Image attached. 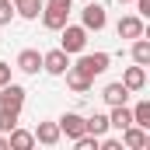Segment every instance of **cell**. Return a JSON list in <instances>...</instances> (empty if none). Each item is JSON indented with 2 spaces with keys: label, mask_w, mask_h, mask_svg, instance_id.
Returning a JSON list of instances; mask_svg holds the SVG:
<instances>
[{
  "label": "cell",
  "mask_w": 150,
  "mask_h": 150,
  "mask_svg": "<svg viewBox=\"0 0 150 150\" xmlns=\"http://www.w3.org/2000/svg\"><path fill=\"white\" fill-rule=\"evenodd\" d=\"M108 63H112V56L108 52H77V63H70L77 74H84V77H101L105 70H108Z\"/></svg>",
  "instance_id": "obj_1"
},
{
  "label": "cell",
  "mask_w": 150,
  "mask_h": 150,
  "mask_svg": "<svg viewBox=\"0 0 150 150\" xmlns=\"http://www.w3.org/2000/svg\"><path fill=\"white\" fill-rule=\"evenodd\" d=\"M59 49L63 52H70V56H77V52H84L87 49V28L84 25H63L59 28Z\"/></svg>",
  "instance_id": "obj_2"
},
{
  "label": "cell",
  "mask_w": 150,
  "mask_h": 150,
  "mask_svg": "<svg viewBox=\"0 0 150 150\" xmlns=\"http://www.w3.org/2000/svg\"><path fill=\"white\" fill-rule=\"evenodd\" d=\"M67 67H70V52H63V49H49V52H42V70H45L49 77H63Z\"/></svg>",
  "instance_id": "obj_3"
},
{
  "label": "cell",
  "mask_w": 150,
  "mask_h": 150,
  "mask_svg": "<svg viewBox=\"0 0 150 150\" xmlns=\"http://www.w3.org/2000/svg\"><path fill=\"white\" fill-rule=\"evenodd\" d=\"M25 98H28V91L21 87V84H4L0 87V108H14V112H21L25 108Z\"/></svg>",
  "instance_id": "obj_4"
},
{
  "label": "cell",
  "mask_w": 150,
  "mask_h": 150,
  "mask_svg": "<svg viewBox=\"0 0 150 150\" xmlns=\"http://www.w3.org/2000/svg\"><path fill=\"white\" fill-rule=\"evenodd\" d=\"M80 25H84L87 32H101V28L108 25V14H105V7H101V4H87V7L80 11Z\"/></svg>",
  "instance_id": "obj_5"
},
{
  "label": "cell",
  "mask_w": 150,
  "mask_h": 150,
  "mask_svg": "<svg viewBox=\"0 0 150 150\" xmlns=\"http://www.w3.org/2000/svg\"><path fill=\"white\" fill-rule=\"evenodd\" d=\"M56 126H59V133L67 136V140H77V136H84L87 129H84V115L80 112H63L56 119Z\"/></svg>",
  "instance_id": "obj_6"
},
{
  "label": "cell",
  "mask_w": 150,
  "mask_h": 150,
  "mask_svg": "<svg viewBox=\"0 0 150 150\" xmlns=\"http://www.w3.org/2000/svg\"><path fill=\"white\" fill-rule=\"evenodd\" d=\"M122 147L126 150H147L150 147V129H143V126H126L122 129Z\"/></svg>",
  "instance_id": "obj_7"
},
{
  "label": "cell",
  "mask_w": 150,
  "mask_h": 150,
  "mask_svg": "<svg viewBox=\"0 0 150 150\" xmlns=\"http://www.w3.org/2000/svg\"><path fill=\"white\" fill-rule=\"evenodd\" d=\"M67 21H70V11H67V7H56V4H45V7H42V25H45L49 32H59Z\"/></svg>",
  "instance_id": "obj_8"
},
{
  "label": "cell",
  "mask_w": 150,
  "mask_h": 150,
  "mask_svg": "<svg viewBox=\"0 0 150 150\" xmlns=\"http://www.w3.org/2000/svg\"><path fill=\"white\" fill-rule=\"evenodd\" d=\"M115 32H119V38H140L147 28H143V18L140 14H126V18H119V25H115Z\"/></svg>",
  "instance_id": "obj_9"
},
{
  "label": "cell",
  "mask_w": 150,
  "mask_h": 150,
  "mask_svg": "<svg viewBox=\"0 0 150 150\" xmlns=\"http://www.w3.org/2000/svg\"><path fill=\"white\" fill-rule=\"evenodd\" d=\"M32 136H35V143H42V147H56L63 140V133H59L56 122H38L35 129H32Z\"/></svg>",
  "instance_id": "obj_10"
},
{
  "label": "cell",
  "mask_w": 150,
  "mask_h": 150,
  "mask_svg": "<svg viewBox=\"0 0 150 150\" xmlns=\"http://www.w3.org/2000/svg\"><path fill=\"white\" fill-rule=\"evenodd\" d=\"M14 67H18V70H21V74H38V70H42V52H38V49H21V52H18V59H14Z\"/></svg>",
  "instance_id": "obj_11"
},
{
  "label": "cell",
  "mask_w": 150,
  "mask_h": 150,
  "mask_svg": "<svg viewBox=\"0 0 150 150\" xmlns=\"http://www.w3.org/2000/svg\"><path fill=\"white\" fill-rule=\"evenodd\" d=\"M122 84L129 87V94H136V91H143V87H147V67H140V63H133V67H126V74H122Z\"/></svg>",
  "instance_id": "obj_12"
},
{
  "label": "cell",
  "mask_w": 150,
  "mask_h": 150,
  "mask_svg": "<svg viewBox=\"0 0 150 150\" xmlns=\"http://www.w3.org/2000/svg\"><path fill=\"white\" fill-rule=\"evenodd\" d=\"M101 98H105V105H108V108H112V105H126V101H129V87H126L122 80H112V84H105Z\"/></svg>",
  "instance_id": "obj_13"
},
{
  "label": "cell",
  "mask_w": 150,
  "mask_h": 150,
  "mask_svg": "<svg viewBox=\"0 0 150 150\" xmlns=\"http://www.w3.org/2000/svg\"><path fill=\"white\" fill-rule=\"evenodd\" d=\"M7 147H11V150H32V147H35V136H32V129H21V126H14V129L7 133Z\"/></svg>",
  "instance_id": "obj_14"
},
{
  "label": "cell",
  "mask_w": 150,
  "mask_h": 150,
  "mask_svg": "<svg viewBox=\"0 0 150 150\" xmlns=\"http://www.w3.org/2000/svg\"><path fill=\"white\" fill-rule=\"evenodd\" d=\"M126 126H133V112H129V105H112V112H108V129H126Z\"/></svg>",
  "instance_id": "obj_15"
},
{
  "label": "cell",
  "mask_w": 150,
  "mask_h": 150,
  "mask_svg": "<svg viewBox=\"0 0 150 150\" xmlns=\"http://www.w3.org/2000/svg\"><path fill=\"white\" fill-rule=\"evenodd\" d=\"M67 87H70V91H74V94H87V91H91V84H94V80H91V77H84V74H77L74 67H67Z\"/></svg>",
  "instance_id": "obj_16"
},
{
  "label": "cell",
  "mask_w": 150,
  "mask_h": 150,
  "mask_svg": "<svg viewBox=\"0 0 150 150\" xmlns=\"http://www.w3.org/2000/svg\"><path fill=\"white\" fill-rule=\"evenodd\" d=\"M42 0H18L14 4V11H18V18H25V21H35L38 14H42Z\"/></svg>",
  "instance_id": "obj_17"
},
{
  "label": "cell",
  "mask_w": 150,
  "mask_h": 150,
  "mask_svg": "<svg viewBox=\"0 0 150 150\" xmlns=\"http://www.w3.org/2000/svg\"><path fill=\"white\" fill-rule=\"evenodd\" d=\"M84 129H87L91 136H105V133H108V115H101V112L87 115V119H84Z\"/></svg>",
  "instance_id": "obj_18"
},
{
  "label": "cell",
  "mask_w": 150,
  "mask_h": 150,
  "mask_svg": "<svg viewBox=\"0 0 150 150\" xmlns=\"http://www.w3.org/2000/svg\"><path fill=\"white\" fill-rule=\"evenodd\" d=\"M129 52H133V63L150 67V42H147L143 35H140V38H133V49H129Z\"/></svg>",
  "instance_id": "obj_19"
},
{
  "label": "cell",
  "mask_w": 150,
  "mask_h": 150,
  "mask_svg": "<svg viewBox=\"0 0 150 150\" xmlns=\"http://www.w3.org/2000/svg\"><path fill=\"white\" fill-rule=\"evenodd\" d=\"M129 112H133V126H143V129H150V101H147V98H143V101H136Z\"/></svg>",
  "instance_id": "obj_20"
},
{
  "label": "cell",
  "mask_w": 150,
  "mask_h": 150,
  "mask_svg": "<svg viewBox=\"0 0 150 150\" xmlns=\"http://www.w3.org/2000/svg\"><path fill=\"white\" fill-rule=\"evenodd\" d=\"M18 122H21V112H14V108H0V133H11Z\"/></svg>",
  "instance_id": "obj_21"
},
{
  "label": "cell",
  "mask_w": 150,
  "mask_h": 150,
  "mask_svg": "<svg viewBox=\"0 0 150 150\" xmlns=\"http://www.w3.org/2000/svg\"><path fill=\"white\" fill-rule=\"evenodd\" d=\"M18 18V11H14V0H0V25H11Z\"/></svg>",
  "instance_id": "obj_22"
},
{
  "label": "cell",
  "mask_w": 150,
  "mask_h": 150,
  "mask_svg": "<svg viewBox=\"0 0 150 150\" xmlns=\"http://www.w3.org/2000/svg\"><path fill=\"white\" fill-rule=\"evenodd\" d=\"M98 140H101V136H91V133H84V136H77L74 143H77V150H98Z\"/></svg>",
  "instance_id": "obj_23"
},
{
  "label": "cell",
  "mask_w": 150,
  "mask_h": 150,
  "mask_svg": "<svg viewBox=\"0 0 150 150\" xmlns=\"http://www.w3.org/2000/svg\"><path fill=\"white\" fill-rule=\"evenodd\" d=\"M11 70H14V67L0 59V87H4V84H11Z\"/></svg>",
  "instance_id": "obj_24"
},
{
  "label": "cell",
  "mask_w": 150,
  "mask_h": 150,
  "mask_svg": "<svg viewBox=\"0 0 150 150\" xmlns=\"http://www.w3.org/2000/svg\"><path fill=\"white\" fill-rule=\"evenodd\" d=\"M136 4V14L140 18H150V0H133Z\"/></svg>",
  "instance_id": "obj_25"
},
{
  "label": "cell",
  "mask_w": 150,
  "mask_h": 150,
  "mask_svg": "<svg viewBox=\"0 0 150 150\" xmlns=\"http://www.w3.org/2000/svg\"><path fill=\"white\" fill-rule=\"evenodd\" d=\"M45 4H56V7H67V11H70V4H74V0H45Z\"/></svg>",
  "instance_id": "obj_26"
},
{
  "label": "cell",
  "mask_w": 150,
  "mask_h": 150,
  "mask_svg": "<svg viewBox=\"0 0 150 150\" xmlns=\"http://www.w3.org/2000/svg\"><path fill=\"white\" fill-rule=\"evenodd\" d=\"M0 150H11L7 147V133H0Z\"/></svg>",
  "instance_id": "obj_27"
},
{
  "label": "cell",
  "mask_w": 150,
  "mask_h": 150,
  "mask_svg": "<svg viewBox=\"0 0 150 150\" xmlns=\"http://www.w3.org/2000/svg\"><path fill=\"white\" fill-rule=\"evenodd\" d=\"M119 4H133V0H119Z\"/></svg>",
  "instance_id": "obj_28"
},
{
  "label": "cell",
  "mask_w": 150,
  "mask_h": 150,
  "mask_svg": "<svg viewBox=\"0 0 150 150\" xmlns=\"http://www.w3.org/2000/svg\"><path fill=\"white\" fill-rule=\"evenodd\" d=\"M14 4H18V0H14Z\"/></svg>",
  "instance_id": "obj_29"
}]
</instances>
